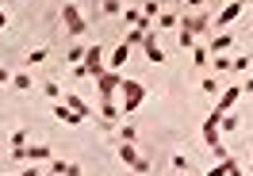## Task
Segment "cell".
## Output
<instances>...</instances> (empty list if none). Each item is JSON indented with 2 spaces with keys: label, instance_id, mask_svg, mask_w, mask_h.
Returning a JSON list of instances; mask_svg holds the SVG:
<instances>
[{
  "label": "cell",
  "instance_id": "1",
  "mask_svg": "<svg viewBox=\"0 0 253 176\" xmlns=\"http://www.w3.org/2000/svg\"><path fill=\"white\" fill-rule=\"evenodd\" d=\"M142 100H146V84H142V80H126L123 77V84H119V115L130 119V115L138 111Z\"/></svg>",
  "mask_w": 253,
  "mask_h": 176
},
{
  "label": "cell",
  "instance_id": "2",
  "mask_svg": "<svg viewBox=\"0 0 253 176\" xmlns=\"http://www.w3.org/2000/svg\"><path fill=\"white\" fill-rule=\"evenodd\" d=\"M119 161H123L126 169H134V173H150V157H142V153H138V149H134V142H123L119 145Z\"/></svg>",
  "mask_w": 253,
  "mask_h": 176
},
{
  "label": "cell",
  "instance_id": "3",
  "mask_svg": "<svg viewBox=\"0 0 253 176\" xmlns=\"http://www.w3.org/2000/svg\"><path fill=\"white\" fill-rule=\"evenodd\" d=\"M119 84H123V73H115V69H104V73L96 77V92H100V100H111L115 92H119Z\"/></svg>",
  "mask_w": 253,
  "mask_h": 176
},
{
  "label": "cell",
  "instance_id": "4",
  "mask_svg": "<svg viewBox=\"0 0 253 176\" xmlns=\"http://www.w3.org/2000/svg\"><path fill=\"white\" fill-rule=\"evenodd\" d=\"M62 23H65V31L73 35V38L88 31V19H84V16L77 12V4H65V8H62Z\"/></svg>",
  "mask_w": 253,
  "mask_h": 176
},
{
  "label": "cell",
  "instance_id": "5",
  "mask_svg": "<svg viewBox=\"0 0 253 176\" xmlns=\"http://www.w3.org/2000/svg\"><path fill=\"white\" fill-rule=\"evenodd\" d=\"M81 65H84L88 77H100V73H104V50H100V42L84 50V62H81Z\"/></svg>",
  "mask_w": 253,
  "mask_h": 176
},
{
  "label": "cell",
  "instance_id": "6",
  "mask_svg": "<svg viewBox=\"0 0 253 176\" xmlns=\"http://www.w3.org/2000/svg\"><path fill=\"white\" fill-rule=\"evenodd\" d=\"M238 100H242V84H230V88H222V96H219V104H215V115H230V107H234Z\"/></svg>",
  "mask_w": 253,
  "mask_h": 176
},
{
  "label": "cell",
  "instance_id": "7",
  "mask_svg": "<svg viewBox=\"0 0 253 176\" xmlns=\"http://www.w3.org/2000/svg\"><path fill=\"white\" fill-rule=\"evenodd\" d=\"M142 50H146V62H154V65H161V62H165V50L158 46V31H146Z\"/></svg>",
  "mask_w": 253,
  "mask_h": 176
},
{
  "label": "cell",
  "instance_id": "8",
  "mask_svg": "<svg viewBox=\"0 0 253 176\" xmlns=\"http://www.w3.org/2000/svg\"><path fill=\"white\" fill-rule=\"evenodd\" d=\"M242 8H246V0H230V4H226V8L219 12V19H215L211 27H230V23L242 16Z\"/></svg>",
  "mask_w": 253,
  "mask_h": 176
},
{
  "label": "cell",
  "instance_id": "9",
  "mask_svg": "<svg viewBox=\"0 0 253 176\" xmlns=\"http://www.w3.org/2000/svg\"><path fill=\"white\" fill-rule=\"evenodd\" d=\"M54 119H62L65 127H81V123H84V119H81V115L73 111V107H65L62 100H58V107H54Z\"/></svg>",
  "mask_w": 253,
  "mask_h": 176
},
{
  "label": "cell",
  "instance_id": "10",
  "mask_svg": "<svg viewBox=\"0 0 253 176\" xmlns=\"http://www.w3.org/2000/svg\"><path fill=\"white\" fill-rule=\"evenodd\" d=\"M230 46H234V35H230V31H219L215 38H211V46H207V50H211V58H215V54H226Z\"/></svg>",
  "mask_w": 253,
  "mask_h": 176
},
{
  "label": "cell",
  "instance_id": "11",
  "mask_svg": "<svg viewBox=\"0 0 253 176\" xmlns=\"http://www.w3.org/2000/svg\"><path fill=\"white\" fill-rule=\"evenodd\" d=\"M180 27H184L188 35H204L207 27H211V19L207 16H188V19H180Z\"/></svg>",
  "mask_w": 253,
  "mask_h": 176
},
{
  "label": "cell",
  "instance_id": "12",
  "mask_svg": "<svg viewBox=\"0 0 253 176\" xmlns=\"http://www.w3.org/2000/svg\"><path fill=\"white\" fill-rule=\"evenodd\" d=\"M65 107H73V111L81 115V119H92V107H88V104H84V100L81 96H73V92H65V100H62Z\"/></svg>",
  "mask_w": 253,
  "mask_h": 176
},
{
  "label": "cell",
  "instance_id": "13",
  "mask_svg": "<svg viewBox=\"0 0 253 176\" xmlns=\"http://www.w3.org/2000/svg\"><path fill=\"white\" fill-rule=\"evenodd\" d=\"M50 176H81V165H73V161H50Z\"/></svg>",
  "mask_w": 253,
  "mask_h": 176
},
{
  "label": "cell",
  "instance_id": "14",
  "mask_svg": "<svg viewBox=\"0 0 253 176\" xmlns=\"http://www.w3.org/2000/svg\"><path fill=\"white\" fill-rule=\"evenodd\" d=\"M126 58H130V46H126V42H119V46H115V54L108 58V69H115V73H119V69L126 65Z\"/></svg>",
  "mask_w": 253,
  "mask_h": 176
},
{
  "label": "cell",
  "instance_id": "15",
  "mask_svg": "<svg viewBox=\"0 0 253 176\" xmlns=\"http://www.w3.org/2000/svg\"><path fill=\"white\" fill-rule=\"evenodd\" d=\"M192 65H200V69L211 65V50H207V46H192Z\"/></svg>",
  "mask_w": 253,
  "mask_h": 176
},
{
  "label": "cell",
  "instance_id": "16",
  "mask_svg": "<svg viewBox=\"0 0 253 176\" xmlns=\"http://www.w3.org/2000/svg\"><path fill=\"white\" fill-rule=\"evenodd\" d=\"M142 38H146V31H142V27H130L123 42H126V46H130V50H134V46H142Z\"/></svg>",
  "mask_w": 253,
  "mask_h": 176
},
{
  "label": "cell",
  "instance_id": "17",
  "mask_svg": "<svg viewBox=\"0 0 253 176\" xmlns=\"http://www.w3.org/2000/svg\"><path fill=\"white\" fill-rule=\"evenodd\" d=\"M100 12H104V16H123V0H104Z\"/></svg>",
  "mask_w": 253,
  "mask_h": 176
},
{
  "label": "cell",
  "instance_id": "18",
  "mask_svg": "<svg viewBox=\"0 0 253 176\" xmlns=\"http://www.w3.org/2000/svg\"><path fill=\"white\" fill-rule=\"evenodd\" d=\"M84 62V46H69L65 50V65H81Z\"/></svg>",
  "mask_w": 253,
  "mask_h": 176
},
{
  "label": "cell",
  "instance_id": "19",
  "mask_svg": "<svg viewBox=\"0 0 253 176\" xmlns=\"http://www.w3.org/2000/svg\"><path fill=\"white\" fill-rule=\"evenodd\" d=\"M138 19H142V8H123V23L126 27H138Z\"/></svg>",
  "mask_w": 253,
  "mask_h": 176
},
{
  "label": "cell",
  "instance_id": "20",
  "mask_svg": "<svg viewBox=\"0 0 253 176\" xmlns=\"http://www.w3.org/2000/svg\"><path fill=\"white\" fill-rule=\"evenodd\" d=\"M12 84H16L19 92H31V88H35V80L27 77V73H16V77H12Z\"/></svg>",
  "mask_w": 253,
  "mask_h": 176
},
{
  "label": "cell",
  "instance_id": "21",
  "mask_svg": "<svg viewBox=\"0 0 253 176\" xmlns=\"http://www.w3.org/2000/svg\"><path fill=\"white\" fill-rule=\"evenodd\" d=\"M158 23H161V27H180V16H176V12H161ZM161 27H158V31H161Z\"/></svg>",
  "mask_w": 253,
  "mask_h": 176
},
{
  "label": "cell",
  "instance_id": "22",
  "mask_svg": "<svg viewBox=\"0 0 253 176\" xmlns=\"http://www.w3.org/2000/svg\"><path fill=\"white\" fill-rule=\"evenodd\" d=\"M230 165H234V161L226 157V161H219V165H215V169H207L204 176H226V173H230Z\"/></svg>",
  "mask_w": 253,
  "mask_h": 176
},
{
  "label": "cell",
  "instance_id": "23",
  "mask_svg": "<svg viewBox=\"0 0 253 176\" xmlns=\"http://www.w3.org/2000/svg\"><path fill=\"white\" fill-rule=\"evenodd\" d=\"M46 58H50L46 50H31V54H27V65H31V69H35V65H42V62H46Z\"/></svg>",
  "mask_w": 253,
  "mask_h": 176
},
{
  "label": "cell",
  "instance_id": "24",
  "mask_svg": "<svg viewBox=\"0 0 253 176\" xmlns=\"http://www.w3.org/2000/svg\"><path fill=\"white\" fill-rule=\"evenodd\" d=\"M154 16H161V12H158V0H146V4H142V19H154Z\"/></svg>",
  "mask_w": 253,
  "mask_h": 176
},
{
  "label": "cell",
  "instance_id": "25",
  "mask_svg": "<svg viewBox=\"0 0 253 176\" xmlns=\"http://www.w3.org/2000/svg\"><path fill=\"white\" fill-rule=\"evenodd\" d=\"M230 62H234V58H222V54H215V58H211V65H215L219 73H226V69H230Z\"/></svg>",
  "mask_w": 253,
  "mask_h": 176
},
{
  "label": "cell",
  "instance_id": "26",
  "mask_svg": "<svg viewBox=\"0 0 253 176\" xmlns=\"http://www.w3.org/2000/svg\"><path fill=\"white\" fill-rule=\"evenodd\" d=\"M219 130H238V115H222V119H219Z\"/></svg>",
  "mask_w": 253,
  "mask_h": 176
},
{
  "label": "cell",
  "instance_id": "27",
  "mask_svg": "<svg viewBox=\"0 0 253 176\" xmlns=\"http://www.w3.org/2000/svg\"><path fill=\"white\" fill-rule=\"evenodd\" d=\"M176 31H180L176 38H180V46H184V50H188V46H196V35H188L184 27H176Z\"/></svg>",
  "mask_w": 253,
  "mask_h": 176
},
{
  "label": "cell",
  "instance_id": "28",
  "mask_svg": "<svg viewBox=\"0 0 253 176\" xmlns=\"http://www.w3.org/2000/svg\"><path fill=\"white\" fill-rule=\"evenodd\" d=\"M42 92H46L50 100H62V88H58V84H54V80H46V84H42Z\"/></svg>",
  "mask_w": 253,
  "mask_h": 176
},
{
  "label": "cell",
  "instance_id": "29",
  "mask_svg": "<svg viewBox=\"0 0 253 176\" xmlns=\"http://www.w3.org/2000/svg\"><path fill=\"white\" fill-rule=\"evenodd\" d=\"M119 138H123V142H134L138 134H134V127H130V123H123V127H119Z\"/></svg>",
  "mask_w": 253,
  "mask_h": 176
},
{
  "label": "cell",
  "instance_id": "30",
  "mask_svg": "<svg viewBox=\"0 0 253 176\" xmlns=\"http://www.w3.org/2000/svg\"><path fill=\"white\" fill-rule=\"evenodd\" d=\"M23 145H27V130H16L12 134V149H23Z\"/></svg>",
  "mask_w": 253,
  "mask_h": 176
},
{
  "label": "cell",
  "instance_id": "31",
  "mask_svg": "<svg viewBox=\"0 0 253 176\" xmlns=\"http://www.w3.org/2000/svg\"><path fill=\"white\" fill-rule=\"evenodd\" d=\"M230 69H234V73H246V69H250V58H234V62H230Z\"/></svg>",
  "mask_w": 253,
  "mask_h": 176
},
{
  "label": "cell",
  "instance_id": "32",
  "mask_svg": "<svg viewBox=\"0 0 253 176\" xmlns=\"http://www.w3.org/2000/svg\"><path fill=\"white\" fill-rule=\"evenodd\" d=\"M173 165H176V169H180V173H184V169H188V173H192V161L184 157V153H176V157H173Z\"/></svg>",
  "mask_w": 253,
  "mask_h": 176
},
{
  "label": "cell",
  "instance_id": "33",
  "mask_svg": "<svg viewBox=\"0 0 253 176\" xmlns=\"http://www.w3.org/2000/svg\"><path fill=\"white\" fill-rule=\"evenodd\" d=\"M200 88H204V92H219V80H215V77H204V84H200Z\"/></svg>",
  "mask_w": 253,
  "mask_h": 176
},
{
  "label": "cell",
  "instance_id": "34",
  "mask_svg": "<svg viewBox=\"0 0 253 176\" xmlns=\"http://www.w3.org/2000/svg\"><path fill=\"white\" fill-rule=\"evenodd\" d=\"M19 176H42V173H39V165H35V161H31V169H23V173H19Z\"/></svg>",
  "mask_w": 253,
  "mask_h": 176
},
{
  "label": "cell",
  "instance_id": "35",
  "mask_svg": "<svg viewBox=\"0 0 253 176\" xmlns=\"http://www.w3.org/2000/svg\"><path fill=\"white\" fill-rule=\"evenodd\" d=\"M211 0H188V8H207Z\"/></svg>",
  "mask_w": 253,
  "mask_h": 176
},
{
  "label": "cell",
  "instance_id": "36",
  "mask_svg": "<svg viewBox=\"0 0 253 176\" xmlns=\"http://www.w3.org/2000/svg\"><path fill=\"white\" fill-rule=\"evenodd\" d=\"M4 27H8V12L0 8V31H4Z\"/></svg>",
  "mask_w": 253,
  "mask_h": 176
},
{
  "label": "cell",
  "instance_id": "37",
  "mask_svg": "<svg viewBox=\"0 0 253 176\" xmlns=\"http://www.w3.org/2000/svg\"><path fill=\"white\" fill-rule=\"evenodd\" d=\"M8 80H12V73H8V69H0V84H8Z\"/></svg>",
  "mask_w": 253,
  "mask_h": 176
},
{
  "label": "cell",
  "instance_id": "38",
  "mask_svg": "<svg viewBox=\"0 0 253 176\" xmlns=\"http://www.w3.org/2000/svg\"><path fill=\"white\" fill-rule=\"evenodd\" d=\"M226 176H242V169H238V161L230 165V173H226Z\"/></svg>",
  "mask_w": 253,
  "mask_h": 176
},
{
  "label": "cell",
  "instance_id": "39",
  "mask_svg": "<svg viewBox=\"0 0 253 176\" xmlns=\"http://www.w3.org/2000/svg\"><path fill=\"white\" fill-rule=\"evenodd\" d=\"M242 92H253V77H250V80H246V84H242Z\"/></svg>",
  "mask_w": 253,
  "mask_h": 176
},
{
  "label": "cell",
  "instance_id": "40",
  "mask_svg": "<svg viewBox=\"0 0 253 176\" xmlns=\"http://www.w3.org/2000/svg\"><path fill=\"white\" fill-rule=\"evenodd\" d=\"M250 176H253V161H250Z\"/></svg>",
  "mask_w": 253,
  "mask_h": 176
}]
</instances>
